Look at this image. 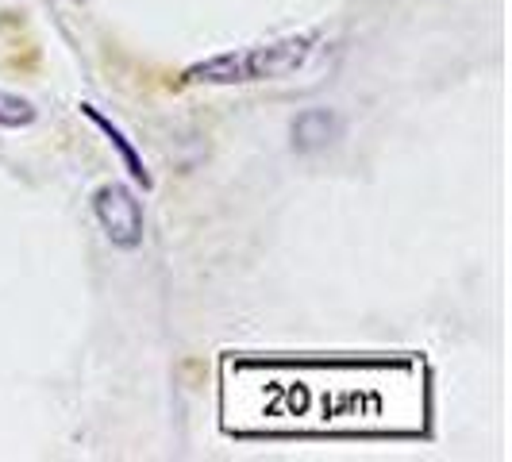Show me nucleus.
Instances as JSON below:
<instances>
[{
	"label": "nucleus",
	"instance_id": "5",
	"mask_svg": "<svg viewBox=\"0 0 512 462\" xmlns=\"http://www.w3.org/2000/svg\"><path fill=\"white\" fill-rule=\"evenodd\" d=\"M35 116H39V108L27 97L0 89V128H27V124H35Z\"/></svg>",
	"mask_w": 512,
	"mask_h": 462
},
{
	"label": "nucleus",
	"instance_id": "1",
	"mask_svg": "<svg viewBox=\"0 0 512 462\" xmlns=\"http://www.w3.org/2000/svg\"><path fill=\"white\" fill-rule=\"evenodd\" d=\"M316 35H289L282 43L247 47V51L212 54L205 62H193L181 81L185 85H255V81H282L305 70L316 54Z\"/></svg>",
	"mask_w": 512,
	"mask_h": 462
},
{
	"label": "nucleus",
	"instance_id": "3",
	"mask_svg": "<svg viewBox=\"0 0 512 462\" xmlns=\"http://www.w3.org/2000/svg\"><path fill=\"white\" fill-rule=\"evenodd\" d=\"M289 135H293V151L297 154H320L343 135V120L332 108H308L293 120Z\"/></svg>",
	"mask_w": 512,
	"mask_h": 462
},
{
	"label": "nucleus",
	"instance_id": "2",
	"mask_svg": "<svg viewBox=\"0 0 512 462\" xmlns=\"http://www.w3.org/2000/svg\"><path fill=\"white\" fill-rule=\"evenodd\" d=\"M93 216H97V224H101L112 247H120V251L143 247V235H147L143 205H139V197L131 193L128 185H120V181L101 185L93 193Z\"/></svg>",
	"mask_w": 512,
	"mask_h": 462
},
{
	"label": "nucleus",
	"instance_id": "4",
	"mask_svg": "<svg viewBox=\"0 0 512 462\" xmlns=\"http://www.w3.org/2000/svg\"><path fill=\"white\" fill-rule=\"evenodd\" d=\"M81 116H85V120H89L93 128H101V131H104V139H108V143L116 147V154L124 158V166H128V174H131V178L139 181L143 189H151V174H147V166H143V158H139V151L131 147V139H128V135H124V131L116 128V124H112V120H108L104 112H97L93 104H81Z\"/></svg>",
	"mask_w": 512,
	"mask_h": 462
}]
</instances>
